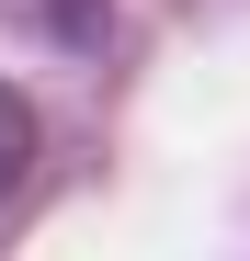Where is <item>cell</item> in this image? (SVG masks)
<instances>
[{
    "instance_id": "6da1fadb",
    "label": "cell",
    "mask_w": 250,
    "mask_h": 261,
    "mask_svg": "<svg viewBox=\"0 0 250 261\" xmlns=\"http://www.w3.org/2000/svg\"><path fill=\"white\" fill-rule=\"evenodd\" d=\"M34 170V114H23V91H0V193H12Z\"/></svg>"
}]
</instances>
